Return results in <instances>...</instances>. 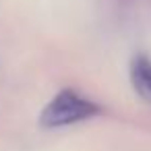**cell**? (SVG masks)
<instances>
[{
    "mask_svg": "<svg viewBox=\"0 0 151 151\" xmlns=\"http://www.w3.org/2000/svg\"><path fill=\"white\" fill-rule=\"evenodd\" d=\"M101 114V106L75 89L58 91L40 112V126L44 128H62L85 122Z\"/></svg>",
    "mask_w": 151,
    "mask_h": 151,
    "instance_id": "cell-1",
    "label": "cell"
},
{
    "mask_svg": "<svg viewBox=\"0 0 151 151\" xmlns=\"http://www.w3.org/2000/svg\"><path fill=\"white\" fill-rule=\"evenodd\" d=\"M130 83L134 91L151 101V60L147 56H134L130 62Z\"/></svg>",
    "mask_w": 151,
    "mask_h": 151,
    "instance_id": "cell-2",
    "label": "cell"
}]
</instances>
